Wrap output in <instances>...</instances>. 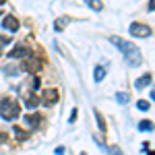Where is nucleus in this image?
I'll return each mask as SVG.
<instances>
[{"label": "nucleus", "mask_w": 155, "mask_h": 155, "mask_svg": "<svg viewBox=\"0 0 155 155\" xmlns=\"http://www.w3.org/2000/svg\"><path fill=\"white\" fill-rule=\"evenodd\" d=\"M25 124H27L31 130H35L37 126H39V114H27V116H25Z\"/></svg>", "instance_id": "0eeeda50"}, {"label": "nucleus", "mask_w": 155, "mask_h": 155, "mask_svg": "<svg viewBox=\"0 0 155 155\" xmlns=\"http://www.w3.org/2000/svg\"><path fill=\"white\" fill-rule=\"evenodd\" d=\"M137 107H139V110H141V112H147V110H149V104H147V101H139V104H137Z\"/></svg>", "instance_id": "f3484780"}, {"label": "nucleus", "mask_w": 155, "mask_h": 155, "mask_svg": "<svg viewBox=\"0 0 155 155\" xmlns=\"http://www.w3.org/2000/svg\"><path fill=\"white\" fill-rule=\"evenodd\" d=\"M66 25H68V19H64V17H60L58 21L54 23V29H56V31H62V29H64Z\"/></svg>", "instance_id": "9b49d317"}, {"label": "nucleus", "mask_w": 155, "mask_h": 155, "mask_svg": "<svg viewBox=\"0 0 155 155\" xmlns=\"http://www.w3.org/2000/svg\"><path fill=\"white\" fill-rule=\"evenodd\" d=\"M58 99H60V93L56 89H46L44 91V106H54Z\"/></svg>", "instance_id": "39448f33"}, {"label": "nucleus", "mask_w": 155, "mask_h": 155, "mask_svg": "<svg viewBox=\"0 0 155 155\" xmlns=\"http://www.w3.org/2000/svg\"><path fill=\"white\" fill-rule=\"evenodd\" d=\"M21 114V107L17 104V99H8V97H4L2 101H0V116L4 120H15L17 116Z\"/></svg>", "instance_id": "f03ea898"}, {"label": "nucleus", "mask_w": 155, "mask_h": 155, "mask_svg": "<svg viewBox=\"0 0 155 155\" xmlns=\"http://www.w3.org/2000/svg\"><path fill=\"white\" fill-rule=\"evenodd\" d=\"M116 101H118V104H126V101H128V95H126V93H116Z\"/></svg>", "instance_id": "dca6fc26"}, {"label": "nucleus", "mask_w": 155, "mask_h": 155, "mask_svg": "<svg viewBox=\"0 0 155 155\" xmlns=\"http://www.w3.org/2000/svg\"><path fill=\"white\" fill-rule=\"evenodd\" d=\"M114 155H122V151H120L118 147H114Z\"/></svg>", "instance_id": "aec40b11"}, {"label": "nucleus", "mask_w": 155, "mask_h": 155, "mask_svg": "<svg viewBox=\"0 0 155 155\" xmlns=\"http://www.w3.org/2000/svg\"><path fill=\"white\" fill-rule=\"evenodd\" d=\"M29 54H31V50L27 46H17L12 52H8V58H27Z\"/></svg>", "instance_id": "423d86ee"}, {"label": "nucleus", "mask_w": 155, "mask_h": 155, "mask_svg": "<svg viewBox=\"0 0 155 155\" xmlns=\"http://www.w3.org/2000/svg\"><path fill=\"white\" fill-rule=\"evenodd\" d=\"M77 120V110H72V114H71V122H74Z\"/></svg>", "instance_id": "6ab92c4d"}, {"label": "nucleus", "mask_w": 155, "mask_h": 155, "mask_svg": "<svg viewBox=\"0 0 155 155\" xmlns=\"http://www.w3.org/2000/svg\"><path fill=\"white\" fill-rule=\"evenodd\" d=\"M89 2V6L93 8V11H101V2L99 0H87Z\"/></svg>", "instance_id": "2eb2a0df"}, {"label": "nucleus", "mask_w": 155, "mask_h": 155, "mask_svg": "<svg viewBox=\"0 0 155 155\" xmlns=\"http://www.w3.org/2000/svg\"><path fill=\"white\" fill-rule=\"evenodd\" d=\"M104 77H106V68H104V66H97L95 72H93V79H95V83H101V81H104Z\"/></svg>", "instance_id": "1a4fd4ad"}, {"label": "nucleus", "mask_w": 155, "mask_h": 155, "mask_svg": "<svg viewBox=\"0 0 155 155\" xmlns=\"http://www.w3.org/2000/svg\"><path fill=\"white\" fill-rule=\"evenodd\" d=\"M110 41L122 52V56L126 58V64H128V66L134 68V66H141V64H143V54H141V50L137 48L134 44L126 41V39H122V37H116V35L110 37Z\"/></svg>", "instance_id": "f257e3e1"}, {"label": "nucleus", "mask_w": 155, "mask_h": 155, "mask_svg": "<svg viewBox=\"0 0 155 155\" xmlns=\"http://www.w3.org/2000/svg\"><path fill=\"white\" fill-rule=\"evenodd\" d=\"M2 29H6V31H17L19 29V19L17 17H12V15H4V19H2Z\"/></svg>", "instance_id": "20e7f679"}, {"label": "nucleus", "mask_w": 155, "mask_h": 155, "mask_svg": "<svg viewBox=\"0 0 155 155\" xmlns=\"http://www.w3.org/2000/svg\"><path fill=\"white\" fill-rule=\"evenodd\" d=\"M12 132H15V137H17V139H21V141H25V139L29 137V134H27L23 128H19V126H15V128H12Z\"/></svg>", "instance_id": "f8f14e48"}, {"label": "nucleus", "mask_w": 155, "mask_h": 155, "mask_svg": "<svg viewBox=\"0 0 155 155\" xmlns=\"http://www.w3.org/2000/svg\"><path fill=\"white\" fill-rule=\"evenodd\" d=\"M151 79H153V77H151V72H147V74H143V77H141V79H139V81L134 83V87H137V89H143L145 85L151 83Z\"/></svg>", "instance_id": "6e6552de"}, {"label": "nucleus", "mask_w": 155, "mask_h": 155, "mask_svg": "<svg viewBox=\"0 0 155 155\" xmlns=\"http://www.w3.org/2000/svg\"><path fill=\"white\" fill-rule=\"evenodd\" d=\"M25 106L29 107V110H33V107L39 106V101H37V97H35V95H29L27 99H25Z\"/></svg>", "instance_id": "9d476101"}, {"label": "nucleus", "mask_w": 155, "mask_h": 155, "mask_svg": "<svg viewBox=\"0 0 155 155\" xmlns=\"http://www.w3.org/2000/svg\"><path fill=\"white\" fill-rule=\"evenodd\" d=\"M95 120H97V124H99V128H101V132H106V122H104V118H101L99 112H95Z\"/></svg>", "instance_id": "4468645a"}, {"label": "nucleus", "mask_w": 155, "mask_h": 155, "mask_svg": "<svg viewBox=\"0 0 155 155\" xmlns=\"http://www.w3.org/2000/svg\"><path fill=\"white\" fill-rule=\"evenodd\" d=\"M139 130H153V124L149 120H143V122H139Z\"/></svg>", "instance_id": "ddd939ff"}, {"label": "nucleus", "mask_w": 155, "mask_h": 155, "mask_svg": "<svg viewBox=\"0 0 155 155\" xmlns=\"http://www.w3.org/2000/svg\"><path fill=\"white\" fill-rule=\"evenodd\" d=\"M128 31H130V35H134V37H149L151 35V27H149V25H143V23H130Z\"/></svg>", "instance_id": "7ed1b4c3"}, {"label": "nucleus", "mask_w": 155, "mask_h": 155, "mask_svg": "<svg viewBox=\"0 0 155 155\" xmlns=\"http://www.w3.org/2000/svg\"><path fill=\"white\" fill-rule=\"evenodd\" d=\"M8 44H11V39H8V37H2V35H0V48H2V46H8Z\"/></svg>", "instance_id": "a211bd4d"}, {"label": "nucleus", "mask_w": 155, "mask_h": 155, "mask_svg": "<svg viewBox=\"0 0 155 155\" xmlns=\"http://www.w3.org/2000/svg\"><path fill=\"white\" fill-rule=\"evenodd\" d=\"M0 17H2V15H0Z\"/></svg>", "instance_id": "412c9836"}]
</instances>
